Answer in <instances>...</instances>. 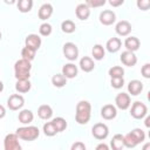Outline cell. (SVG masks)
Segmentation results:
<instances>
[{
    "mask_svg": "<svg viewBox=\"0 0 150 150\" xmlns=\"http://www.w3.org/2000/svg\"><path fill=\"white\" fill-rule=\"evenodd\" d=\"M91 116V104L88 101H80L76 104L75 121L79 124H87Z\"/></svg>",
    "mask_w": 150,
    "mask_h": 150,
    "instance_id": "obj_1",
    "label": "cell"
},
{
    "mask_svg": "<svg viewBox=\"0 0 150 150\" xmlns=\"http://www.w3.org/2000/svg\"><path fill=\"white\" fill-rule=\"evenodd\" d=\"M32 64L25 59H20L14 63V76L16 81L19 80H29Z\"/></svg>",
    "mask_w": 150,
    "mask_h": 150,
    "instance_id": "obj_2",
    "label": "cell"
},
{
    "mask_svg": "<svg viewBox=\"0 0 150 150\" xmlns=\"http://www.w3.org/2000/svg\"><path fill=\"white\" fill-rule=\"evenodd\" d=\"M15 135L18 136L19 139H23V141H28L32 142L34 139H36L40 135V130L38 127L35 125H27V127H20L16 129Z\"/></svg>",
    "mask_w": 150,
    "mask_h": 150,
    "instance_id": "obj_3",
    "label": "cell"
},
{
    "mask_svg": "<svg viewBox=\"0 0 150 150\" xmlns=\"http://www.w3.org/2000/svg\"><path fill=\"white\" fill-rule=\"evenodd\" d=\"M130 115L136 118V120H142L143 117H145L148 115V108L146 105L141 102V101H136L132 103L131 109H130Z\"/></svg>",
    "mask_w": 150,
    "mask_h": 150,
    "instance_id": "obj_4",
    "label": "cell"
},
{
    "mask_svg": "<svg viewBox=\"0 0 150 150\" xmlns=\"http://www.w3.org/2000/svg\"><path fill=\"white\" fill-rule=\"evenodd\" d=\"M91 134H93V136H94L96 139L103 141V139H105V138L108 137V135H109V128H108V125L104 124V123H96V124H94L93 128H91Z\"/></svg>",
    "mask_w": 150,
    "mask_h": 150,
    "instance_id": "obj_5",
    "label": "cell"
},
{
    "mask_svg": "<svg viewBox=\"0 0 150 150\" xmlns=\"http://www.w3.org/2000/svg\"><path fill=\"white\" fill-rule=\"evenodd\" d=\"M62 52H63L64 57L67 60H69V61H75L77 59V56H79V48L73 42H66L63 45Z\"/></svg>",
    "mask_w": 150,
    "mask_h": 150,
    "instance_id": "obj_6",
    "label": "cell"
},
{
    "mask_svg": "<svg viewBox=\"0 0 150 150\" xmlns=\"http://www.w3.org/2000/svg\"><path fill=\"white\" fill-rule=\"evenodd\" d=\"M4 149L5 150H22V148L19 143V138L15 134L6 135V137L4 139Z\"/></svg>",
    "mask_w": 150,
    "mask_h": 150,
    "instance_id": "obj_7",
    "label": "cell"
},
{
    "mask_svg": "<svg viewBox=\"0 0 150 150\" xmlns=\"http://www.w3.org/2000/svg\"><path fill=\"white\" fill-rule=\"evenodd\" d=\"M115 103H116V107L121 110H127L130 104H131V100H130V95L127 94V93H118L115 97Z\"/></svg>",
    "mask_w": 150,
    "mask_h": 150,
    "instance_id": "obj_8",
    "label": "cell"
},
{
    "mask_svg": "<svg viewBox=\"0 0 150 150\" xmlns=\"http://www.w3.org/2000/svg\"><path fill=\"white\" fill-rule=\"evenodd\" d=\"M23 104H25V98L19 94H13L7 100V107L11 110H19L23 107Z\"/></svg>",
    "mask_w": 150,
    "mask_h": 150,
    "instance_id": "obj_9",
    "label": "cell"
},
{
    "mask_svg": "<svg viewBox=\"0 0 150 150\" xmlns=\"http://www.w3.org/2000/svg\"><path fill=\"white\" fill-rule=\"evenodd\" d=\"M100 22L104 26H110L116 21V14L110 9H104L100 13Z\"/></svg>",
    "mask_w": 150,
    "mask_h": 150,
    "instance_id": "obj_10",
    "label": "cell"
},
{
    "mask_svg": "<svg viewBox=\"0 0 150 150\" xmlns=\"http://www.w3.org/2000/svg\"><path fill=\"white\" fill-rule=\"evenodd\" d=\"M115 30H116V33H117L120 36H127V35H129L130 32H131V25H130V22L127 21V20H121V21H118V22L116 23Z\"/></svg>",
    "mask_w": 150,
    "mask_h": 150,
    "instance_id": "obj_11",
    "label": "cell"
},
{
    "mask_svg": "<svg viewBox=\"0 0 150 150\" xmlns=\"http://www.w3.org/2000/svg\"><path fill=\"white\" fill-rule=\"evenodd\" d=\"M41 42H42V41H41V38H40L38 34H29V35H27L26 39H25V45H26V47L32 48V49H34V50H38V49L40 48Z\"/></svg>",
    "mask_w": 150,
    "mask_h": 150,
    "instance_id": "obj_12",
    "label": "cell"
},
{
    "mask_svg": "<svg viewBox=\"0 0 150 150\" xmlns=\"http://www.w3.org/2000/svg\"><path fill=\"white\" fill-rule=\"evenodd\" d=\"M121 62L127 66V67H134L136 63H137V57L135 55V53L132 52H128V50H124L122 54H121V57H120Z\"/></svg>",
    "mask_w": 150,
    "mask_h": 150,
    "instance_id": "obj_13",
    "label": "cell"
},
{
    "mask_svg": "<svg viewBox=\"0 0 150 150\" xmlns=\"http://www.w3.org/2000/svg\"><path fill=\"white\" fill-rule=\"evenodd\" d=\"M116 115H117V109H116V107L112 105V104H105V105H103L102 109H101V116H102L104 120H107V121L114 120V118L116 117Z\"/></svg>",
    "mask_w": 150,
    "mask_h": 150,
    "instance_id": "obj_14",
    "label": "cell"
},
{
    "mask_svg": "<svg viewBox=\"0 0 150 150\" xmlns=\"http://www.w3.org/2000/svg\"><path fill=\"white\" fill-rule=\"evenodd\" d=\"M139 46H141V42H139L138 38H136V36H129L124 40V47L127 48L128 52L135 53L136 50L139 49Z\"/></svg>",
    "mask_w": 150,
    "mask_h": 150,
    "instance_id": "obj_15",
    "label": "cell"
},
{
    "mask_svg": "<svg viewBox=\"0 0 150 150\" xmlns=\"http://www.w3.org/2000/svg\"><path fill=\"white\" fill-rule=\"evenodd\" d=\"M75 14L80 20H87L90 15V8L84 4H79L75 8Z\"/></svg>",
    "mask_w": 150,
    "mask_h": 150,
    "instance_id": "obj_16",
    "label": "cell"
},
{
    "mask_svg": "<svg viewBox=\"0 0 150 150\" xmlns=\"http://www.w3.org/2000/svg\"><path fill=\"white\" fill-rule=\"evenodd\" d=\"M143 90V83L139 80H131L128 84V91L132 96H137Z\"/></svg>",
    "mask_w": 150,
    "mask_h": 150,
    "instance_id": "obj_17",
    "label": "cell"
},
{
    "mask_svg": "<svg viewBox=\"0 0 150 150\" xmlns=\"http://www.w3.org/2000/svg\"><path fill=\"white\" fill-rule=\"evenodd\" d=\"M62 75L66 79H74L77 75V66L74 63H66L62 67Z\"/></svg>",
    "mask_w": 150,
    "mask_h": 150,
    "instance_id": "obj_18",
    "label": "cell"
},
{
    "mask_svg": "<svg viewBox=\"0 0 150 150\" xmlns=\"http://www.w3.org/2000/svg\"><path fill=\"white\" fill-rule=\"evenodd\" d=\"M80 68L84 71V73H90L91 70H94L95 68V63H94V60L89 56H83L81 60H80V63H79Z\"/></svg>",
    "mask_w": 150,
    "mask_h": 150,
    "instance_id": "obj_19",
    "label": "cell"
},
{
    "mask_svg": "<svg viewBox=\"0 0 150 150\" xmlns=\"http://www.w3.org/2000/svg\"><path fill=\"white\" fill-rule=\"evenodd\" d=\"M52 14H53V6L50 5V4H43L40 8H39V13H38V15H39V19H41V20H47V19H49L50 16H52Z\"/></svg>",
    "mask_w": 150,
    "mask_h": 150,
    "instance_id": "obj_20",
    "label": "cell"
},
{
    "mask_svg": "<svg viewBox=\"0 0 150 150\" xmlns=\"http://www.w3.org/2000/svg\"><path fill=\"white\" fill-rule=\"evenodd\" d=\"M121 46H122V41L118 38H111L105 43V48H107V50L109 53H116V52H118L121 49Z\"/></svg>",
    "mask_w": 150,
    "mask_h": 150,
    "instance_id": "obj_21",
    "label": "cell"
},
{
    "mask_svg": "<svg viewBox=\"0 0 150 150\" xmlns=\"http://www.w3.org/2000/svg\"><path fill=\"white\" fill-rule=\"evenodd\" d=\"M38 116L41 120H49L53 116V109L48 104H41L38 108Z\"/></svg>",
    "mask_w": 150,
    "mask_h": 150,
    "instance_id": "obj_22",
    "label": "cell"
},
{
    "mask_svg": "<svg viewBox=\"0 0 150 150\" xmlns=\"http://www.w3.org/2000/svg\"><path fill=\"white\" fill-rule=\"evenodd\" d=\"M18 118H19V122L20 123H22V124H29L34 120V114L30 110H28V109H23V110H21L19 112Z\"/></svg>",
    "mask_w": 150,
    "mask_h": 150,
    "instance_id": "obj_23",
    "label": "cell"
},
{
    "mask_svg": "<svg viewBox=\"0 0 150 150\" xmlns=\"http://www.w3.org/2000/svg\"><path fill=\"white\" fill-rule=\"evenodd\" d=\"M110 148L111 150H122L124 148V142H123V135L116 134L110 141Z\"/></svg>",
    "mask_w": 150,
    "mask_h": 150,
    "instance_id": "obj_24",
    "label": "cell"
},
{
    "mask_svg": "<svg viewBox=\"0 0 150 150\" xmlns=\"http://www.w3.org/2000/svg\"><path fill=\"white\" fill-rule=\"evenodd\" d=\"M30 88H32V83L29 80H19L15 83V90L21 94L28 93L30 90Z\"/></svg>",
    "mask_w": 150,
    "mask_h": 150,
    "instance_id": "obj_25",
    "label": "cell"
},
{
    "mask_svg": "<svg viewBox=\"0 0 150 150\" xmlns=\"http://www.w3.org/2000/svg\"><path fill=\"white\" fill-rule=\"evenodd\" d=\"M52 123L57 132H61V131L66 130V128H67V122L63 117H55L52 120Z\"/></svg>",
    "mask_w": 150,
    "mask_h": 150,
    "instance_id": "obj_26",
    "label": "cell"
},
{
    "mask_svg": "<svg viewBox=\"0 0 150 150\" xmlns=\"http://www.w3.org/2000/svg\"><path fill=\"white\" fill-rule=\"evenodd\" d=\"M16 5H18V9L21 13H28L30 12L33 7V1L32 0H19Z\"/></svg>",
    "mask_w": 150,
    "mask_h": 150,
    "instance_id": "obj_27",
    "label": "cell"
},
{
    "mask_svg": "<svg viewBox=\"0 0 150 150\" xmlns=\"http://www.w3.org/2000/svg\"><path fill=\"white\" fill-rule=\"evenodd\" d=\"M104 54H105V52H104V48H103V46H101V45H95L94 47H93V49H91V55H93V57L95 59V60H97V61H100V60H102L103 57H104Z\"/></svg>",
    "mask_w": 150,
    "mask_h": 150,
    "instance_id": "obj_28",
    "label": "cell"
},
{
    "mask_svg": "<svg viewBox=\"0 0 150 150\" xmlns=\"http://www.w3.org/2000/svg\"><path fill=\"white\" fill-rule=\"evenodd\" d=\"M52 83H53V86L56 87V88H62V87L66 86L67 79H66L62 74H55V75H53V77H52Z\"/></svg>",
    "mask_w": 150,
    "mask_h": 150,
    "instance_id": "obj_29",
    "label": "cell"
},
{
    "mask_svg": "<svg viewBox=\"0 0 150 150\" xmlns=\"http://www.w3.org/2000/svg\"><path fill=\"white\" fill-rule=\"evenodd\" d=\"M130 134H131V136L135 138V141L137 142V144L144 142V139H145V132H144L141 128H135V129H132V130L130 131Z\"/></svg>",
    "mask_w": 150,
    "mask_h": 150,
    "instance_id": "obj_30",
    "label": "cell"
},
{
    "mask_svg": "<svg viewBox=\"0 0 150 150\" xmlns=\"http://www.w3.org/2000/svg\"><path fill=\"white\" fill-rule=\"evenodd\" d=\"M61 29H62L63 33L70 34V33H74V32H75L76 26H75V23H74L71 20H64V21L61 23Z\"/></svg>",
    "mask_w": 150,
    "mask_h": 150,
    "instance_id": "obj_31",
    "label": "cell"
},
{
    "mask_svg": "<svg viewBox=\"0 0 150 150\" xmlns=\"http://www.w3.org/2000/svg\"><path fill=\"white\" fill-rule=\"evenodd\" d=\"M35 53H36V50H34V49H32V48H28V47H23L22 48V50H21V59H25V60H27V61H32V60H34V57H35Z\"/></svg>",
    "mask_w": 150,
    "mask_h": 150,
    "instance_id": "obj_32",
    "label": "cell"
},
{
    "mask_svg": "<svg viewBox=\"0 0 150 150\" xmlns=\"http://www.w3.org/2000/svg\"><path fill=\"white\" fill-rule=\"evenodd\" d=\"M43 134H45L46 136H48V137H53V136H55V135L57 134V131L55 130V128H54L52 121H50V122H46V123L43 124Z\"/></svg>",
    "mask_w": 150,
    "mask_h": 150,
    "instance_id": "obj_33",
    "label": "cell"
},
{
    "mask_svg": "<svg viewBox=\"0 0 150 150\" xmlns=\"http://www.w3.org/2000/svg\"><path fill=\"white\" fill-rule=\"evenodd\" d=\"M109 75H110V77L112 79V77H123V75H124V69L122 68V67H120V66H114V67H111L110 69H109Z\"/></svg>",
    "mask_w": 150,
    "mask_h": 150,
    "instance_id": "obj_34",
    "label": "cell"
},
{
    "mask_svg": "<svg viewBox=\"0 0 150 150\" xmlns=\"http://www.w3.org/2000/svg\"><path fill=\"white\" fill-rule=\"evenodd\" d=\"M123 142H124V146H127L129 149H132V148H135L137 145V142L135 141V138L131 136L130 132H128L127 135L123 136Z\"/></svg>",
    "mask_w": 150,
    "mask_h": 150,
    "instance_id": "obj_35",
    "label": "cell"
},
{
    "mask_svg": "<svg viewBox=\"0 0 150 150\" xmlns=\"http://www.w3.org/2000/svg\"><path fill=\"white\" fill-rule=\"evenodd\" d=\"M52 25L50 23H48V22H43V23H41L40 25V27H39V32H40V34L42 35V36H48V35H50L52 34Z\"/></svg>",
    "mask_w": 150,
    "mask_h": 150,
    "instance_id": "obj_36",
    "label": "cell"
},
{
    "mask_svg": "<svg viewBox=\"0 0 150 150\" xmlns=\"http://www.w3.org/2000/svg\"><path fill=\"white\" fill-rule=\"evenodd\" d=\"M110 84H111L112 88L120 89V88H122L123 84H124V79H123V77H112V79L110 80Z\"/></svg>",
    "mask_w": 150,
    "mask_h": 150,
    "instance_id": "obj_37",
    "label": "cell"
},
{
    "mask_svg": "<svg viewBox=\"0 0 150 150\" xmlns=\"http://www.w3.org/2000/svg\"><path fill=\"white\" fill-rule=\"evenodd\" d=\"M105 4V0H88L87 2H86V5L90 8V7H100V6H103Z\"/></svg>",
    "mask_w": 150,
    "mask_h": 150,
    "instance_id": "obj_38",
    "label": "cell"
},
{
    "mask_svg": "<svg viewBox=\"0 0 150 150\" xmlns=\"http://www.w3.org/2000/svg\"><path fill=\"white\" fill-rule=\"evenodd\" d=\"M136 5H137V7H138L139 9L146 11V9H149V7H150V1H149V0H138V1L136 2Z\"/></svg>",
    "mask_w": 150,
    "mask_h": 150,
    "instance_id": "obj_39",
    "label": "cell"
},
{
    "mask_svg": "<svg viewBox=\"0 0 150 150\" xmlns=\"http://www.w3.org/2000/svg\"><path fill=\"white\" fill-rule=\"evenodd\" d=\"M141 73H142V75H143V77L150 79V63H145V64L142 67Z\"/></svg>",
    "mask_w": 150,
    "mask_h": 150,
    "instance_id": "obj_40",
    "label": "cell"
},
{
    "mask_svg": "<svg viewBox=\"0 0 150 150\" xmlns=\"http://www.w3.org/2000/svg\"><path fill=\"white\" fill-rule=\"evenodd\" d=\"M70 150H87V148L82 142H74L70 146Z\"/></svg>",
    "mask_w": 150,
    "mask_h": 150,
    "instance_id": "obj_41",
    "label": "cell"
},
{
    "mask_svg": "<svg viewBox=\"0 0 150 150\" xmlns=\"http://www.w3.org/2000/svg\"><path fill=\"white\" fill-rule=\"evenodd\" d=\"M109 4L112 6V7H117V6H121L124 4V0H109Z\"/></svg>",
    "mask_w": 150,
    "mask_h": 150,
    "instance_id": "obj_42",
    "label": "cell"
},
{
    "mask_svg": "<svg viewBox=\"0 0 150 150\" xmlns=\"http://www.w3.org/2000/svg\"><path fill=\"white\" fill-rule=\"evenodd\" d=\"M95 150H110V149H109V146L105 143H100V144L96 145Z\"/></svg>",
    "mask_w": 150,
    "mask_h": 150,
    "instance_id": "obj_43",
    "label": "cell"
},
{
    "mask_svg": "<svg viewBox=\"0 0 150 150\" xmlns=\"http://www.w3.org/2000/svg\"><path fill=\"white\" fill-rule=\"evenodd\" d=\"M5 115H6V109H5V107H4V105H1V104H0V120H1V118H4V117H5Z\"/></svg>",
    "mask_w": 150,
    "mask_h": 150,
    "instance_id": "obj_44",
    "label": "cell"
},
{
    "mask_svg": "<svg viewBox=\"0 0 150 150\" xmlns=\"http://www.w3.org/2000/svg\"><path fill=\"white\" fill-rule=\"evenodd\" d=\"M142 150H150V143H149V142H146V143L143 145Z\"/></svg>",
    "mask_w": 150,
    "mask_h": 150,
    "instance_id": "obj_45",
    "label": "cell"
},
{
    "mask_svg": "<svg viewBox=\"0 0 150 150\" xmlns=\"http://www.w3.org/2000/svg\"><path fill=\"white\" fill-rule=\"evenodd\" d=\"M145 127H146V128L150 127V117H149V116H146V118H145Z\"/></svg>",
    "mask_w": 150,
    "mask_h": 150,
    "instance_id": "obj_46",
    "label": "cell"
},
{
    "mask_svg": "<svg viewBox=\"0 0 150 150\" xmlns=\"http://www.w3.org/2000/svg\"><path fill=\"white\" fill-rule=\"evenodd\" d=\"M4 90V83H2V81H0V93Z\"/></svg>",
    "mask_w": 150,
    "mask_h": 150,
    "instance_id": "obj_47",
    "label": "cell"
},
{
    "mask_svg": "<svg viewBox=\"0 0 150 150\" xmlns=\"http://www.w3.org/2000/svg\"><path fill=\"white\" fill-rule=\"evenodd\" d=\"M1 36H2V35H1V32H0V40H1Z\"/></svg>",
    "mask_w": 150,
    "mask_h": 150,
    "instance_id": "obj_48",
    "label": "cell"
}]
</instances>
